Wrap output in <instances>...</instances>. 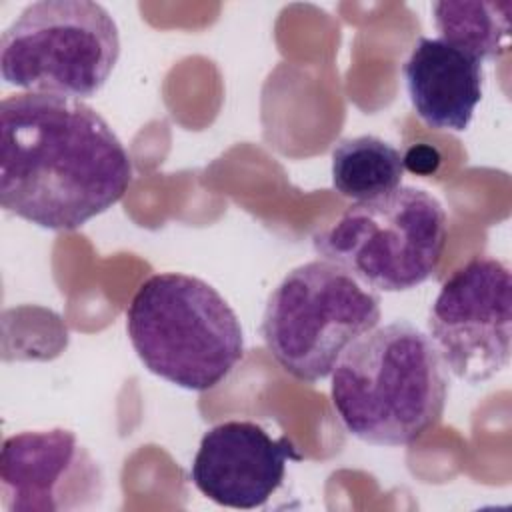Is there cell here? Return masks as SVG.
Returning a JSON list of instances; mask_svg holds the SVG:
<instances>
[{
	"mask_svg": "<svg viewBox=\"0 0 512 512\" xmlns=\"http://www.w3.org/2000/svg\"><path fill=\"white\" fill-rule=\"evenodd\" d=\"M132 160L86 102L20 92L0 104V204L46 230H76L128 192Z\"/></svg>",
	"mask_w": 512,
	"mask_h": 512,
	"instance_id": "cell-1",
	"label": "cell"
},
{
	"mask_svg": "<svg viewBox=\"0 0 512 512\" xmlns=\"http://www.w3.org/2000/svg\"><path fill=\"white\" fill-rule=\"evenodd\" d=\"M0 494L8 512H70L96 506L104 474L66 428L8 436L0 452Z\"/></svg>",
	"mask_w": 512,
	"mask_h": 512,
	"instance_id": "cell-8",
	"label": "cell"
},
{
	"mask_svg": "<svg viewBox=\"0 0 512 512\" xmlns=\"http://www.w3.org/2000/svg\"><path fill=\"white\" fill-rule=\"evenodd\" d=\"M428 336L446 370L468 384L502 372L512 338L510 266L476 256L456 268L430 306Z\"/></svg>",
	"mask_w": 512,
	"mask_h": 512,
	"instance_id": "cell-7",
	"label": "cell"
},
{
	"mask_svg": "<svg viewBox=\"0 0 512 512\" xmlns=\"http://www.w3.org/2000/svg\"><path fill=\"white\" fill-rule=\"evenodd\" d=\"M404 170L402 152L372 134L342 138L332 150V186L354 202L396 190Z\"/></svg>",
	"mask_w": 512,
	"mask_h": 512,
	"instance_id": "cell-11",
	"label": "cell"
},
{
	"mask_svg": "<svg viewBox=\"0 0 512 512\" xmlns=\"http://www.w3.org/2000/svg\"><path fill=\"white\" fill-rule=\"evenodd\" d=\"M126 332L144 368L184 390L218 386L244 358L236 312L212 284L182 272H160L138 286Z\"/></svg>",
	"mask_w": 512,
	"mask_h": 512,
	"instance_id": "cell-3",
	"label": "cell"
},
{
	"mask_svg": "<svg viewBox=\"0 0 512 512\" xmlns=\"http://www.w3.org/2000/svg\"><path fill=\"white\" fill-rule=\"evenodd\" d=\"M120 58L112 14L90 0L28 4L0 36V74L34 94L92 98Z\"/></svg>",
	"mask_w": 512,
	"mask_h": 512,
	"instance_id": "cell-6",
	"label": "cell"
},
{
	"mask_svg": "<svg viewBox=\"0 0 512 512\" xmlns=\"http://www.w3.org/2000/svg\"><path fill=\"white\" fill-rule=\"evenodd\" d=\"M438 38L474 54L476 58L496 60L508 50L510 38V0H440L432 4Z\"/></svg>",
	"mask_w": 512,
	"mask_h": 512,
	"instance_id": "cell-12",
	"label": "cell"
},
{
	"mask_svg": "<svg viewBox=\"0 0 512 512\" xmlns=\"http://www.w3.org/2000/svg\"><path fill=\"white\" fill-rule=\"evenodd\" d=\"M330 376L340 422L372 446H408L422 438L440 422L450 390L436 346L408 320L360 336Z\"/></svg>",
	"mask_w": 512,
	"mask_h": 512,
	"instance_id": "cell-2",
	"label": "cell"
},
{
	"mask_svg": "<svg viewBox=\"0 0 512 512\" xmlns=\"http://www.w3.org/2000/svg\"><path fill=\"white\" fill-rule=\"evenodd\" d=\"M378 322L380 296L318 258L290 270L272 290L260 332L280 368L312 384L328 378L344 350Z\"/></svg>",
	"mask_w": 512,
	"mask_h": 512,
	"instance_id": "cell-5",
	"label": "cell"
},
{
	"mask_svg": "<svg viewBox=\"0 0 512 512\" xmlns=\"http://www.w3.org/2000/svg\"><path fill=\"white\" fill-rule=\"evenodd\" d=\"M406 92L418 118L434 130L464 132L482 100V60L442 40L418 38L402 64Z\"/></svg>",
	"mask_w": 512,
	"mask_h": 512,
	"instance_id": "cell-10",
	"label": "cell"
},
{
	"mask_svg": "<svg viewBox=\"0 0 512 512\" xmlns=\"http://www.w3.org/2000/svg\"><path fill=\"white\" fill-rule=\"evenodd\" d=\"M448 238L440 200L414 186L354 202L314 234L316 254L378 292H404L436 272Z\"/></svg>",
	"mask_w": 512,
	"mask_h": 512,
	"instance_id": "cell-4",
	"label": "cell"
},
{
	"mask_svg": "<svg viewBox=\"0 0 512 512\" xmlns=\"http://www.w3.org/2000/svg\"><path fill=\"white\" fill-rule=\"evenodd\" d=\"M288 460L302 454L286 436L272 438L250 420H226L204 432L190 480L220 506L260 508L282 486Z\"/></svg>",
	"mask_w": 512,
	"mask_h": 512,
	"instance_id": "cell-9",
	"label": "cell"
}]
</instances>
